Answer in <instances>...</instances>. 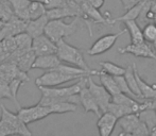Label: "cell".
<instances>
[{"instance_id":"cell-1","label":"cell","mask_w":156,"mask_h":136,"mask_svg":"<svg viewBox=\"0 0 156 136\" xmlns=\"http://www.w3.org/2000/svg\"><path fill=\"white\" fill-rule=\"evenodd\" d=\"M56 45H58V52H56V54H58V58L64 63H68L70 65H74V66L83 68V69L91 72L93 76H98V70H91L88 65H87V63L85 62L82 50L74 47V46L69 45L64 39L58 41L56 43Z\"/></svg>"},{"instance_id":"cell-2","label":"cell","mask_w":156,"mask_h":136,"mask_svg":"<svg viewBox=\"0 0 156 136\" xmlns=\"http://www.w3.org/2000/svg\"><path fill=\"white\" fill-rule=\"evenodd\" d=\"M79 23H80V16H76V18L70 23H66L63 19H52L46 26L45 34L52 39L53 41L58 43L61 39L71 36L79 29Z\"/></svg>"},{"instance_id":"cell-3","label":"cell","mask_w":156,"mask_h":136,"mask_svg":"<svg viewBox=\"0 0 156 136\" xmlns=\"http://www.w3.org/2000/svg\"><path fill=\"white\" fill-rule=\"evenodd\" d=\"M84 78L82 76H74V74H68L63 71L56 69L47 70L44 74L35 80L36 86H48V87H54L58 85L65 84L67 82L73 80H80Z\"/></svg>"},{"instance_id":"cell-4","label":"cell","mask_w":156,"mask_h":136,"mask_svg":"<svg viewBox=\"0 0 156 136\" xmlns=\"http://www.w3.org/2000/svg\"><path fill=\"white\" fill-rule=\"evenodd\" d=\"M17 114L25 123L29 124L31 122H35L37 120H41L48 117L52 114V111L49 106H45V105H41L39 103H37L36 105H33V106L19 107Z\"/></svg>"},{"instance_id":"cell-5","label":"cell","mask_w":156,"mask_h":136,"mask_svg":"<svg viewBox=\"0 0 156 136\" xmlns=\"http://www.w3.org/2000/svg\"><path fill=\"white\" fill-rule=\"evenodd\" d=\"M125 32H126V30H123V31L119 32V33H109L99 37L93 44V46L87 50V54L94 56L107 52L111 48L114 47V45L117 41V39L119 38V36H121Z\"/></svg>"},{"instance_id":"cell-6","label":"cell","mask_w":156,"mask_h":136,"mask_svg":"<svg viewBox=\"0 0 156 136\" xmlns=\"http://www.w3.org/2000/svg\"><path fill=\"white\" fill-rule=\"evenodd\" d=\"M0 107H1V116H0V119H2L4 122H6V123L15 131L16 134L32 135V132L27 127L28 124L23 121V119L19 117L18 114L10 112L3 104L0 105Z\"/></svg>"},{"instance_id":"cell-7","label":"cell","mask_w":156,"mask_h":136,"mask_svg":"<svg viewBox=\"0 0 156 136\" xmlns=\"http://www.w3.org/2000/svg\"><path fill=\"white\" fill-rule=\"evenodd\" d=\"M87 86H88L89 91H91V94L94 95V99L97 100L100 109L102 113L107 112L109 103L112 102V95L106 91L104 86L102 84L99 85L93 80V76L87 77Z\"/></svg>"},{"instance_id":"cell-8","label":"cell","mask_w":156,"mask_h":136,"mask_svg":"<svg viewBox=\"0 0 156 136\" xmlns=\"http://www.w3.org/2000/svg\"><path fill=\"white\" fill-rule=\"evenodd\" d=\"M151 43L147 41H144L141 43L133 44L125 46L124 48H119L120 53H129L137 58H144V59H151V60H156V52L154 47L150 45Z\"/></svg>"},{"instance_id":"cell-9","label":"cell","mask_w":156,"mask_h":136,"mask_svg":"<svg viewBox=\"0 0 156 136\" xmlns=\"http://www.w3.org/2000/svg\"><path fill=\"white\" fill-rule=\"evenodd\" d=\"M21 79L23 82L29 81L27 72L21 70L15 63L8 62L0 64V83H10L14 79Z\"/></svg>"},{"instance_id":"cell-10","label":"cell","mask_w":156,"mask_h":136,"mask_svg":"<svg viewBox=\"0 0 156 136\" xmlns=\"http://www.w3.org/2000/svg\"><path fill=\"white\" fill-rule=\"evenodd\" d=\"M28 23L29 20H25V19L17 17L16 15H13L9 20L5 21L3 27L0 29V41L6 38V37L15 36L21 32H26Z\"/></svg>"},{"instance_id":"cell-11","label":"cell","mask_w":156,"mask_h":136,"mask_svg":"<svg viewBox=\"0 0 156 136\" xmlns=\"http://www.w3.org/2000/svg\"><path fill=\"white\" fill-rule=\"evenodd\" d=\"M35 59H36V54L32 48L27 50L17 49L11 54L10 62L15 63L21 70L28 72L30 69H32Z\"/></svg>"},{"instance_id":"cell-12","label":"cell","mask_w":156,"mask_h":136,"mask_svg":"<svg viewBox=\"0 0 156 136\" xmlns=\"http://www.w3.org/2000/svg\"><path fill=\"white\" fill-rule=\"evenodd\" d=\"M32 49L34 50L36 56L55 54L58 52V45L46 34L33 38Z\"/></svg>"},{"instance_id":"cell-13","label":"cell","mask_w":156,"mask_h":136,"mask_svg":"<svg viewBox=\"0 0 156 136\" xmlns=\"http://www.w3.org/2000/svg\"><path fill=\"white\" fill-rule=\"evenodd\" d=\"M80 104L83 106L84 111L86 113L88 112H93V113L96 114L97 116H101V109H100V106H99L98 102L97 100L94 99V95L91 94V91H89L88 86L84 85L83 88L81 89L80 91Z\"/></svg>"},{"instance_id":"cell-14","label":"cell","mask_w":156,"mask_h":136,"mask_svg":"<svg viewBox=\"0 0 156 136\" xmlns=\"http://www.w3.org/2000/svg\"><path fill=\"white\" fill-rule=\"evenodd\" d=\"M118 123V118L111 112H104L102 115L99 116L97 121V128L101 136H109L113 133L115 126Z\"/></svg>"},{"instance_id":"cell-15","label":"cell","mask_w":156,"mask_h":136,"mask_svg":"<svg viewBox=\"0 0 156 136\" xmlns=\"http://www.w3.org/2000/svg\"><path fill=\"white\" fill-rule=\"evenodd\" d=\"M140 118L137 113H131L127 115L123 116V117L118 119V124H119L121 132H120V136L121 135H133L135 129L140 123Z\"/></svg>"},{"instance_id":"cell-16","label":"cell","mask_w":156,"mask_h":136,"mask_svg":"<svg viewBox=\"0 0 156 136\" xmlns=\"http://www.w3.org/2000/svg\"><path fill=\"white\" fill-rule=\"evenodd\" d=\"M61 63H63V61L58 58V55L56 53L36 56L32 69L51 70V69H54V68L58 67Z\"/></svg>"},{"instance_id":"cell-17","label":"cell","mask_w":156,"mask_h":136,"mask_svg":"<svg viewBox=\"0 0 156 136\" xmlns=\"http://www.w3.org/2000/svg\"><path fill=\"white\" fill-rule=\"evenodd\" d=\"M48 23H49V18H48V16L46 14L36 19L29 20L26 32H28L33 38H35L37 36H41V35L45 34L46 26H47Z\"/></svg>"},{"instance_id":"cell-18","label":"cell","mask_w":156,"mask_h":136,"mask_svg":"<svg viewBox=\"0 0 156 136\" xmlns=\"http://www.w3.org/2000/svg\"><path fill=\"white\" fill-rule=\"evenodd\" d=\"M133 65H134V71H135L136 79H137L140 91H141V94H142V98H144V99H156V84H148V83L140 77V74L138 73L136 64L133 63Z\"/></svg>"},{"instance_id":"cell-19","label":"cell","mask_w":156,"mask_h":136,"mask_svg":"<svg viewBox=\"0 0 156 136\" xmlns=\"http://www.w3.org/2000/svg\"><path fill=\"white\" fill-rule=\"evenodd\" d=\"M31 0H10L14 15L25 20H29V5Z\"/></svg>"},{"instance_id":"cell-20","label":"cell","mask_w":156,"mask_h":136,"mask_svg":"<svg viewBox=\"0 0 156 136\" xmlns=\"http://www.w3.org/2000/svg\"><path fill=\"white\" fill-rule=\"evenodd\" d=\"M124 25L126 27V31L129 33V38H131V43L138 44L144 41V34H142V30L139 27V23L136 19H131V20H125Z\"/></svg>"},{"instance_id":"cell-21","label":"cell","mask_w":156,"mask_h":136,"mask_svg":"<svg viewBox=\"0 0 156 136\" xmlns=\"http://www.w3.org/2000/svg\"><path fill=\"white\" fill-rule=\"evenodd\" d=\"M98 76H99V78H100L101 84L106 88V91L111 94L112 97H114V96H116V95H118V94L121 93V91H120L119 86H118L117 82H116V80H115V77L111 76V74L105 73V72L102 71V70L99 71Z\"/></svg>"},{"instance_id":"cell-22","label":"cell","mask_w":156,"mask_h":136,"mask_svg":"<svg viewBox=\"0 0 156 136\" xmlns=\"http://www.w3.org/2000/svg\"><path fill=\"white\" fill-rule=\"evenodd\" d=\"M124 77L126 79V82L129 86V89L133 93V95L135 97L139 98V99H144L142 98V94L140 91V88H139V85H138V82H137V79H136V76H135V71H134V65H129L125 69V73H124Z\"/></svg>"},{"instance_id":"cell-23","label":"cell","mask_w":156,"mask_h":136,"mask_svg":"<svg viewBox=\"0 0 156 136\" xmlns=\"http://www.w3.org/2000/svg\"><path fill=\"white\" fill-rule=\"evenodd\" d=\"M146 1L147 0H140L136 5H134L132 9L127 10L124 15H122V16H120V17H117V18H115V19H112V23H117V21H123L124 23L125 20L137 19L138 17H139L140 13H141L142 9H144Z\"/></svg>"},{"instance_id":"cell-24","label":"cell","mask_w":156,"mask_h":136,"mask_svg":"<svg viewBox=\"0 0 156 136\" xmlns=\"http://www.w3.org/2000/svg\"><path fill=\"white\" fill-rule=\"evenodd\" d=\"M49 107L51 109L52 114H64L76 112L78 109V104L69 101H58L49 105Z\"/></svg>"},{"instance_id":"cell-25","label":"cell","mask_w":156,"mask_h":136,"mask_svg":"<svg viewBox=\"0 0 156 136\" xmlns=\"http://www.w3.org/2000/svg\"><path fill=\"white\" fill-rule=\"evenodd\" d=\"M99 64H100L102 71H104L105 73H107V74H111V76H113V77L123 76L125 73V69H126V68L119 66V65L115 64V63H112V62H100Z\"/></svg>"},{"instance_id":"cell-26","label":"cell","mask_w":156,"mask_h":136,"mask_svg":"<svg viewBox=\"0 0 156 136\" xmlns=\"http://www.w3.org/2000/svg\"><path fill=\"white\" fill-rule=\"evenodd\" d=\"M140 120L144 121V123L148 126L150 131L152 130L154 127H156V111L155 109H144V111L138 113Z\"/></svg>"},{"instance_id":"cell-27","label":"cell","mask_w":156,"mask_h":136,"mask_svg":"<svg viewBox=\"0 0 156 136\" xmlns=\"http://www.w3.org/2000/svg\"><path fill=\"white\" fill-rule=\"evenodd\" d=\"M47 12V9L45 3L41 1H31L29 5V20L36 19L38 17L43 16Z\"/></svg>"},{"instance_id":"cell-28","label":"cell","mask_w":156,"mask_h":136,"mask_svg":"<svg viewBox=\"0 0 156 136\" xmlns=\"http://www.w3.org/2000/svg\"><path fill=\"white\" fill-rule=\"evenodd\" d=\"M15 41H16L17 49L20 50H27L32 48L33 37L28 32H21L14 36Z\"/></svg>"},{"instance_id":"cell-29","label":"cell","mask_w":156,"mask_h":136,"mask_svg":"<svg viewBox=\"0 0 156 136\" xmlns=\"http://www.w3.org/2000/svg\"><path fill=\"white\" fill-rule=\"evenodd\" d=\"M107 111L111 112L112 114H114L118 119L121 118V117H123V116H125V115H127V114L134 113V112L132 111V109H129V106H125V105H123V104L116 103L114 101H112L111 103H109Z\"/></svg>"},{"instance_id":"cell-30","label":"cell","mask_w":156,"mask_h":136,"mask_svg":"<svg viewBox=\"0 0 156 136\" xmlns=\"http://www.w3.org/2000/svg\"><path fill=\"white\" fill-rule=\"evenodd\" d=\"M144 41L153 44L156 41V23H146V26L142 29Z\"/></svg>"},{"instance_id":"cell-31","label":"cell","mask_w":156,"mask_h":136,"mask_svg":"<svg viewBox=\"0 0 156 136\" xmlns=\"http://www.w3.org/2000/svg\"><path fill=\"white\" fill-rule=\"evenodd\" d=\"M115 80H116V82H117V84H118V86H119L120 91H121V93L126 94V95H129V96H134L133 93L131 91V89H129V84H127L126 79H125L124 74L123 76H116Z\"/></svg>"},{"instance_id":"cell-32","label":"cell","mask_w":156,"mask_h":136,"mask_svg":"<svg viewBox=\"0 0 156 136\" xmlns=\"http://www.w3.org/2000/svg\"><path fill=\"white\" fill-rule=\"evenodd\" d=\"M13 15H14V13H13V10H12V8H11V5H8V4L0 1V18L3 19L4 21H6V20H9Z\"/></svg>"},{"instance_id":"cell-33","label":"cell","mask_w":156,"mask_h":136,"mask_svg":"<svg viewBox=\"0 0 156 136\" xmlns=\"http://www.w3.org/2000/svg\"><path fill=\"white\" fill-rule=\"evenodd\" d=\"M44 3H45V6L47 10L56 8H64V6L68 5L67 0H46Z\"/></svg>"},{"instance_id":"cell-34","label":"cell","mask_w":156,"mask_h":136,"mask_svg":"<svg viewBox=\"0 0 156 136\" xmlns=\"http://www.w3.org/2000/svg\"><path fill=\"white\" fill-rule=\"evenodd\" d=\"M13 134H16L15 131L9 126L6 122H4L2 119H0V136H3V135H13Z\"/></svg>"},{"instance_id":"cell-35","label":"cell","mask_w":156,"mask_h":136,"mask_svg":"<svg viewBox=\"0 0 156 136\" xmlns=\"http://www.w3.org/2000/svg\"><path fill=\"white\" fill-rule=\"evenodd\" d=\"M120 1H121L122 5H123L124 10L127 11V10H129V9L133 8L134 5H136L140 0H120Z\"/></svg>"},{"instance_id":"cell-36","label":"cell","mask_w":156,"mask_h":136,"mask_svg":"<svg viewBox=\"0 0 156 136\" xmlns=\"http://www.w3.org/2000/svg\"><path fill=\"white\" fill-rule=\"evenodd\" d=\"M88 1L90 2L91 4H93L94 8L100 9V8H102V5L104 4L105 0H88Z\"/></svg>"},{"instance_id":"cell-37","label":"cell","mask_w":156,"mask_h":136,"mask_svg":"<svg viewBox=\"0 0 156 136\" xmlns=\"http://www.w3.org/2000/svg\"><path fill=\"white\" fill-rule=\"evenodd\" d=\"M150 134L153 135V136H156V127H154V128L150 131Z\"/></svg>"},{"instance_id":"cell-38","label":"cell","mask_w":156,"mask_h":136,"mask_svg":"<svg viewBox=\"0 0 156 136\" xmlns=\"http://www.w3.org/2000/svg\"><path fill=\"white\" fill-rule=\"evenodd\" d=\"M2 52H4V48H3V44H2V41H0V53H2Z\"/></svg>"},{"instance_id":"cell-39","label":"cell","mask_w":156,"mask_h":136,"mask_svg":"<svg viewBox=\"0 0 156 136\" xmlns=\"http://www.w3.org/2000/svg\"><path fill=\"white\" fill-rule=\"evenodd\" d=\"M4 23H5V21H4L3 19H1V18H0V29H1V28L3 27V25H4Z\"/></svg>"},{"instance_id":"cell-40","label":"cell","mask_w":156,"mask_h":136,"mask_svg":"<svg viewBox=\"0 0 156 136\" xmlns=\"http://www.w3.org/2000/svg\"><path fill=\"white\" fill-rule=\"evenodd\" d=\"M0 1H2L3 3L8 4V5H11V4H10V0H0Z\"/></svg>"},{"instance_id":"cell-41","label":"cell","mask_w":156,"mask_h":136,"mask_svg":"<svg viewBox=\"0 0 156 136\" xmlns=\"http://www.w3.org/2000/svg\"><path fill=\"white\" fill-rule=\"evenodd\" d=\"M153 47H154V49H155V52H156V41H154V43H153Z\"/></svg>"},{"instance_id":"cell-42","label":"cell","mask_w":156,"mask_h":136,"mask_svg":"<svg viewBox=\"0 0 156 136\" xmlns=\"http://www.w3.org/2000/svg\"><path fill=\"white\" fill-rule=\"evenodd\" d=\"M31 1H41V2H45L46 0H31Z\"/></svg>"},{"instance_id":"cell-43","label":"cell","mask_w":156,"mask_h":136,"mask_svg":"<svg viewBox=\"0 0 156 136\" xmlns=\"http://www.w3.org/2000/svg\"><path fill=\"white\" fill-rule=\"evenodd\" d=\"M155 111H156V109H155Z\"/></svg>"}]
</instances>
